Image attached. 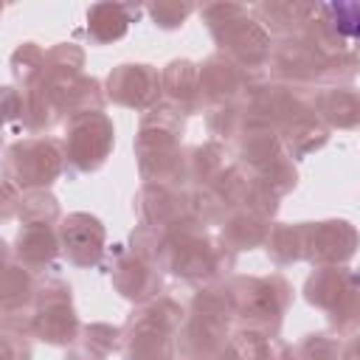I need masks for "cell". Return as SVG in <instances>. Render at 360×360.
<instances>
[{
	"label": "cell",
	"mask_w": 360,
	"mask_h": 360,
	"mask_svg": "<svg viewBox=\"0 0 360 360\" xmlns=\"http://www.w3.org/2000/svg\"><path fill=\"white\" fill-rule=\"evenodd\" d=\"M236 107L245 115L267 121L278 132L281 146L292 160H301L329 143L332 132L321 124V118L309 107L307 93H298L287 84L259 79Z\"/></svg>",
	"instance_id": "6da1fadb"
},
{
	"label": "cell",
	"mask_w": 360,
	"mask_h": 360,
	"mask_svg": "<svg viewBox=\"0 0 360 360\" xmlns=\"http://www.w3.org/2000/svg\"><path fill=\"white\" fill-rule=\"evenodd\" d=\"M183 132H186V115L163 98L146 112H141L132 149H135L138 174L143 183L188 188L186 149L180 146Z\"/></svg>",
	"instance_id": "7a4b0ae2"
},
{
	"label": "cell",
	"mask_w": 360,
	"mask_h": 360,
	"mask_svg": "<svg viewBox=\"0 0 360 360\" xmlns=\"http://www.w3.org/2000/svg\"><path fill=\"white\" fill-rule=\"evenodd\" d=\"M160 270L191 284L205 287L214 281H225L236 264V253H231L217 236L208 233L191 214L163 231L160 248Z\"/></svg>",
	"instance_id": "3957f363"
},
{
	"label": "cell",
	"mask_w": 360,
	"mask_h": 360,
	"mask_svg": "<svg viewBox=\"0 0 360 360\" xmlns=\"http://www.w3.org/2000/svg\"><path fill=\"white\" fill-rule=\"evenodd\" d=\"M264 68H270V82L309 96L318 87H352L357 76V53L332 59L298 34L270 42Z\"/></svg>",
	"instance_id": "277c9868"
},
{
	"label": "cell",
	"mask_w": 360,
	"mask_h": 360,
	"mask_svg": "<svg viewBox=\"0 0 360 360\" xmlns=\"http://www.w3.org/2000/svg\"><path fill=\"white\" fill-rule=\"evenodd\" d=\"M233 312L222 281L197 287L186 307V318L174 335V349L180 360H211L222 354L231 343Z\"/></svg>",
	"instance_id": "5b68a950"
},
{
	"label": "cell",
	"mask_w": 360,
	"mask_h": 360,
	"mask_svg": "<svg viewBox=\"0 0 360 360\" xmlns=\"http://www.w3.org/2000/svg\"><path fill=\"white\" fill-rule=\"evenodd\" d=\"M186 318V307L172 295H155L143 304H135L127 315L121 332L124 360H174V335Z\"/></svg>",
	"instance_id": "8992f818"
},
{
	"label": "cell",
	"mask_w": 360,
	"mask_h": 360,
	"mask_svg": "<svg viewBox=\"0 0 360 360\" xmlns=\"http://www.w3.org/2000/svg\"><path fill=\"white\" fill-rule=\"evenodd\" d=\"M225 292L233 312V326L278 335L292 304V287L281 273L270 276H228Z\"/></svg>",
	"instance_id": "52a82bcc"
},
{
	"label": "cell",
	"mask_w": 360,
	"mask_h": 360,
	"mask_svg": "<svg viewBox=\"0 0 360 360\" xmlns=\"http://www.w3.org/2000/svg\"><path fill=\"white\" fill-rule=\"evenodd\" d=\"M200 17L219 53L245 70H262L270 53L267 31L239 3H205Z\"/></svg>",
	"instance_id": "ba28073f"
},
{
	"label": "cell",
	"mask_w": 360,
	"mask_h": 360,
	"mask_svg": "<svg viewBox=\"0 0 360 360\" xmlns=\"http://www.w3.org/2000/svg\"><path fill=\"white\" fill-rule=\"evenodd\" d=\"M304 301L321 309L329 326L340 340L357 335L360 323V284L357 273L346 264L340 267H315L304 281Z\"/></svg>",
	"instance_id": "9c48e42d"
},
{
	"label": "cell",
	"mask_w": 360,
	"mask_h": 360,
	"mask_svg": "<svg viewBox=\"0 0 360 360\" xmlns=\"http://www.w3.org/2000/svg\"><path fill=\"white\" fill-rule=\"evenodd\" d=\"M62 172H65L62 138H48V135L20 138L11 146H6L0 158L3 180H8L20 194L51 188L62 177Z\"/></svg>",
	"instance_id": "30bf717a"
},
{
	"label": "cell",
	"mask_w": 360,
	"mask_h": 360,
	"mask_svg": "<svg viewBox=\"0 0 360 360\" xmlns=\"http://www.w3.org/2000/svg\"><path fill=\"white\" fill-rule=\"evenodd\" d=\"M82 321L73 307V290L56 276H42L31 304V338L48 346H73L79 340Z\"/></svg>",
	"instance_id": "8fae6325"
},
{
	"label": "cell",
	"mask_w": 360,
	"mask_h": 360,
	"mask_svg": "<svg viewBox=\"0 0 360 360\" xmlns=\"http://www.w3.org/2000/svg\"><path fill=\"white\" fill-rule=\"evenodd\" d=\"M115 146V127L112 118L101 112H79L65 121L62 149H65V169L73 174H93L98 172Z\"/></svg>",
	"instance_id": "7c38bea8"
},
{
	"label": "cell",
	"mask_w": 360,
	"mask_h": 360,
	"mask_svg": "<svg viewBox=\"0 0 360 360\" xmlns=\"http://www.w3.org/2000/svg\"><path fill=\"white\" fill-rule=\"evenodd\" d=\"M101 267L110 276L112 290L132 304H143V301L160 295V290H163V270L158 264L135 256L127 245H112L104 253Z\"/></svg>",
	"instance_id": "4fadbf2b"
},
{
	"label": "cell",
	"mask_w": 360,
	"mask_h": 360,
	"mask_svg": "<svg viewBox=\"0 0 360 360\" xmlns=\"http://www.w3.org/2000/svg\"><path fill=\"white\" fill-rule=\"evenodd\" d=\"M259 79H264L262 70H245L228 56H222L219 51L208 53L197 65V84H200L202 107L239 104Z\"/></svg>",
	"instance_id": "5bb4252c"
},
{
	"label": "cell",
	"mask_w": 360,
	"mask_h": 360,
	"mask_svg": "<svg viewBox=\"0 0 360 360\" xmlns=\"http://www.w3.org/2000/svg\"><path fill=\"white\" fill-rule=\"evenodd\" d=\"M59 250L62 256L82 270L101 267V259L107 253V228L96 214L73 211L59 219Z\"/></svg>",
	"instance_id": "9a60e30c"
},
{
	"label": "cell",
	"mask_w": 360,
	"mask_h": 360,
	"mask_svg": "<svg viewBox=\"0 0 360 360\" xmlns=\"http://www.w3.org/2000/svg\"><path fill=\"white\" fill-rule=\"evenodd\" d=\"M357 253V228L349 219L304 222V256L312 267H340Z\"/></svg>",
	"instance_id": "2e32d148"
},
{
	"label": "cell",
	"mask_w": 360,
	"mask_h": 360,
	"mask_svg": "<svg viewBox=\"0 0 360 360\" xmlns=\"http://www.w3.org/2000/svg\"><path fill=\"white\" fill-rule=\"evenodd\" d=\"M104 96H107V101H112L118 107L146 112L149 107H155L163 98L160 96V70L146 62H121L107 73Z\"/></svg>",
	"instance_id": "e0dca14e"
},
{
	"label": "cell",
	"mask_w": 360,
	"mask_h": 360,
	"mask_svg": "<svg viewBox=\"0 0 360 360\" xmlns=\"http://www.w3.org/2000/svg\"><path fill=\"white\" fill-rule=\"evenodd\" d=\"M132 211L141 225L152 228H172L183 217H188V202H186V188H172L160 183H143L135 197H132Z\"/></svg>",
	"instance_id": "ac0fdd59"
},
{
	"label": "cell",
	"mask_w": 360,
	"mask_h": 360,
	"mask_svg": "<svg viewBox=\"0 0 360 360\" xmlns=\"http://www.w3.org/2000/svg\"><path fill=\"white\" fill-rule=\"evenodd\" d=\"M233 149H236V163L250 174H259L264 166H270L276 158L284 155L278 132L267 121L253 118V115H245L233 138Z\"/></svg>",
	"instance_id": "d6986e66"
},
{
	"label": "cell",
	"mask_w": 360,
	"mask_h": 360,
	"mask_svg": "<svg viewBox=\"0 0 360 360\" xmlns=\"http://www.w3.org/2000/svg\"><path fill=\"white\" fill-rule=\"evenodd\" d=\"M62 256L59 250V233L56 225H20L14 245H11V259L28 267L34 276L51 270L56 259Z\"/></svg>",
	"instance_id": "ffe728a7"
},
{
	"label": "cell",
	"mask_w": 360,
	"mask_h": 360,
	"mask_svg": "<svg viewBox=\"0 0 360 360\" xmlns=\"http://www.w3.org/2000/svg\"><path fill=\"white\" fill-rule=\"evenodd\" d=\"M143 14V6L135 3H93L84 14V31L93 45H110L127 37L129 25Z\"/></svg>",
	"instance_id": "44dd1931"
},
{
	"label": "cell",
	"mask_w": 360,
	"mask_h": 360,
	"mask_svg": "<svg viewBox=\"0 0 360 360\" xmlns=\"http://www.w3.org/2000/svg\"><path fill=\"white\" fill-rule=\"evenodd\" d=\"M160 96L163 101L174 104L186 118L202 112L200 84H197V62L191 59H172L160 70Z\"/></svg>",
	"instance_id": "7402d4cb"
},
{
	"label": "cell",
	"mask_w": 360,
	"mask_h": 360,
	"mask_svg": "<svg viewBox=\"0 0 360 360\" xmlns=\"http://www.w3.org/2000/svg\"><path fill=\"white\" fill-rule=\"evenodd\" d=\"M321 124L332 129H354L360 124V98L352 87H318L307 96Z\"/></svg>",
	"instance_id": "603a6c76"
},
{
	"label": "cell",
	"mask_w": 360,
	"mask_h": 360,
	"mask_svg": "<svg viewBox=\"0 0 360 360\" xmlns=\"http://www.w3.org/2000/svg\"><path fill=\"white\" fill-rule=\"evenodd\" d=\"M315 3H301V0H264L250 6V17L267 31V37L273 34L276 39H287V37H298L312 14Z\"/></svg>",
	"instance_id": "cb8c5ba5"
},
{
	"label": "cell",
	"mask_w": 360,
	"mask_h": 360,
	"mask_svg": "<svg viewBox=\"0 0 360 360\" xmlns=\"http://www.w3.org/2000/svg\"><path fill=\"white\" fill-rule=\"evenodd\" d=\"M37 284L39 278L22 267L20 262H8L0 270V318L3 315H20V312H31L34 295H37Z\"/></svg>",
	"instance_id": "d4e9b609"
},
{
	"label": "cell",
	"mask_w": 360,
	"mask_h": 360,
	"mask_svg": "<svg viewBox=\"0 0 360 360\" xmlns=\"http://www.w3.org/2000/svg\"><path fill=\"white\" fill-rule=\"evenodd\" d=\"M270 231V222L245 211V208H233L222 222H219V242L231 250V253H242V250H253L264 245V236Z\"/></svg>",
	"instance_id": "484cf974"
},
{
	"label": "cell",
	"mask_w": 360,
	"mask_h": 360,
	"mask_svg": "<svg viewBox=\"0 0 360 360\" xmlns=\"http://www.w3.org/2000/svg\"><path fill=\"white\" fill-rule=\"evenodd\" d=\"M231 349L239 360H295V352L290 343H284L278 335H264L256 329L233 326Z\"/></svg>",
	"instance_id": "4316f807"
},
{
	"label": "cell",
	"mask_w": 360,
	"mask_h": 360,
	"mask_svg": "<svg viewBox=\"0 0 360 360\" xmlns=\"http://www.w3.org/2000/svg\"><path fill=\"white\" fill-rule=\"evenodd\" d=\"M228 146L219 141H205L197 146L186 149V177H188V188L197 186H211L219 172L228 166Z\"/></svg>",
	"instance_id": "83f0119b"
},
{
	"label": "cell",
	"mask_w": 360,
	"mask_h": 360,
	"mask_svg": "<svg viewBox=\"0 0 360 360\" xmlns=\"http://www.w3.org/2000/svg\"><path fill=\"white\" fill-rule=\"evenodd\" d=\"M264 253L276 267L301 262L304 256V222H270L264 236Z\"/></svg>",
	"instance_id": "f1b7e54d"
},
{
	"label": "cell",
	"mask_w": 360,
	"mask_h": 360,
	"mask_svg": "<svg viewBox=\"0 0 360 360\" xmlns=\"http://www.w3.org/2000/svg\"><path fill=\"white\" fill-rule=\"evenodd\" d=\"M82 68H84V48L76 42H56L45 51V68L39 82L62 84L82 76Z\"/></svg>",
	"instance_id": "f546056e"
},
{
	"label": "cell",
	"mask_w": 360,
	"mask_h": 360,
	"mask_svg": "<svg viewBox=\"0 0 360 360\" xmlns=\"http://www.w3.org/2000/svg\"><path fill=\"white\" fill-rule=\"evenodd\" d=\"M8 68H11L14 87L20 93L37 87L42 79V68H45V48H39L37 42H20L8 59Z\"/></svg>",
	"instance_id": "4dcf8cb0"
},
{
	"label": "cell",
	"mask_w": 360,
	"mask_h": 360,
	"mask_svg": "<svg viewBox=\"0 0 360 360\" xmlns=\"http://www.w3.org/2000/svg\"><path fill=\"white\" fill-rule=\"evenodd\" d=\"M17 219H20V225H59V219H62L59 200L51 194V188L22 191Z\"/></svg>",
	"instance_id": "1f68e13d"
},
{
	"label": "cell",
	"mask_w": 360,
	"mask_h": 360,
	"mask_svg": "<svg viewBox=\"0 0 360 360\" xmlns=\"http://www.w3.org/2000/svg\"><path fill=\"white\" fill-rule=\"evenodd\" d=\"M186 202H188V214H191L200 225H205V228L219 225V222L231 214V208L225 205V200H222L211 186L186 188Z\"/></svg>",
	"instance_id": "d6a6232c"
},
{
	"label": "cell",
	"mask_w": 360,
	"mask_h": 360,
	"mask_svg": "<svg viewBox=\"0 0 360 360\" xmlns=\"http://www.w3.org/2000/svg\"><path fill=\"white\" fill-rule=\"evenodd\" d=\"M205 127H208V135L211 141H219V143H233L242 121H245V112L236 107V104H225V107H205Z\"/></svg>",
	"instance_id": "836d02e7"
},
{
	"label": "cell",
	"mask_w": 360,
	"mask_h": 360,
	"mask_svg": "<svg viewBox=\"0 0 360 360\" xmlns=\"http://www.w3.org/2000/svg\"><path fill=\"white\" fill-rule=\"evenodd\" d=\"M256 177L281 200V197H287V194L295 191V186H298V166H295V160L284 152V155L276 158L270 166H264Z\"/></svg>",
	"instance_id": "e575fe53"
},
{
	"label": "cell",
	"mask_w": 360,
	"mask_h": 360,
	"mask_svg": "<svg viewBox=\"0 0 360 360\" xmlns=\"http://www.w3.org/2000/svg\"><path fill=\"white\" fill-rule=\"evenodd\" d=\"M79 343H84V346H90L93 352L110 357V354L121 352V346H124V332H121V326H112V323H107V321H93V323H84V326H82Z\"/></svg>",
	"instance_id": "d590c367"
},
{
	"label": "cell",
	"mask_w": 360,
	"mask_h": 360,
	"mask_svg": "<svg viewBox=\"0 0 360 360\" xmlns=\"http://www.w3.org/2000/svg\"><path fill=\"white\" fill-rule=\"evenodd\" d=\"M236 208H245V211H250V214H256V217L273 222L276 214H278V197H276L256 174H250V177H248V186H245V191H242V200H239Z\"/></svg>",
	"instance_id": "8d00e7d4"
},
{
	"label": "cell",
	"mask_w": 360,
	"mask_h": 360,
	"mask_svg": "<svg viewBox=\"0 0 360 360\" xmlns=\"http://www.w3.org/2000/svg\"><path fill=\"white\" fill-rule=\"evenodd\" d=\"M143 11L149 14V20L160 31H177L197 11V6L194 3H186V0H158V3L143 6Z\"/></svg>",
	"instance_id": "74e56055"
},
{
	"label": "cell",
	"mask_w": 360,
	"mask_h": 360,
	"mask_svg": "<svg viewBox=\"0 0 360 360\" xmlns=\"http://www.w3.org/2000/svg\"><path fill=\"white\" fill-rule=\"evenodd\" d=\"M135 256L158 264L160 262V248H163V231L152 228V225H135L129 233V245H127ZM160 267V264H158Z\"/></svg>",
	"instance_id": "f35d334b"
},
{
	"label": "cell",
	"mask_w": 360,
	"mask_h": 360,
	"mask_svg": "<svg viewBox=\"0 0 360 360\" xmlns=\"http://www.w3.org/2000/svg\"><path fill=\"white\" fill-rule=\"evenodd\" d=\"M31 338L0 326V360H31Z\"/></svg>",
	"instance_id": "ab89813d"
},
{
	"label": "cell",
	"mask_w": 360,
	"mask_h": 360,
	"mask_svg": "<svg viewBox=\"0 0 360 360\" xmlns=\"http://www.w3.org/2000/svg\"><path fill=\"white\" fill-rule=\"evenodd\" d=\"M20 112H22L20 90L14 84H0V132L8 124H20Z\"/></svg>",
	"instance_id": "60d3db41"
},
{
	"label": "cell",
	"mask_w": 360,
	"mask_h": 360,
	"mask_svg": "<svg viewBox=\"0 0 360 360\" xmlns=\"http://www.w3.org/2000/svg\"><path fill=\"white\" fill-rule=\"evenodd\" d=\"M20 197H22V194H20L8 180H0V222H6V219H14V217H17Z\"/></svg>",
	"instance_id": "b9f144b4"
},
{
	"label": "cell",
	"mask_w": 360,
	"mask_h": 360,
	"mask_svg": "<svg viewBox=\"0 0 360 360\" xmlns=\"http://www.w3.org/2000/svg\"><path fill=\"white\" fill-rule=\"evenodd\" d=\"M65 360H107L104 354H98V352H93L90 346H84V343H73V346H68V354H65Z\"/></svg>",
	"instance_id": "7bdbcfd3"
},
{
	"label": "cell",
	"mask_w": 360,
	"mask_h": 360,
	"mask_svg": "<svg viewBox=\"0 0 360 360\" xmlns=\"http://www.w3.org/2000/svg\"><path fill=\"white\" fill-rule=\"evenodd\" d=\"M8 262H11V245H8V242L0 236V270H3Z\"/></svg>",
	"instance_id": "ee69618b"
},
{
	"label": "cell",
	"mask_w": 360,
	"mask_h": 360,
	"mask_svg": "<svg viewBox=\"0 0 360 360\" xmlns=\"http://www.w3.org/2000/svg\"><path fill=\"white\" fill-rule=\"evenodd\" d=\"M211 360H239V357L233 354V349H231V343H228V349H225L222 354H217V357H211Z\"/></svg>",
	"instance_id": "f6af8a7d"
},
{
	"label": "cell",
	"mask_w": 360,
	"mask_h": 360,
	"mask_svg": "<svg viewBox=\"0 0 360 360\" xmlns=\"http://www.w3.org/2000/svg\"><path fill=\"white\" fill-rule=\"evenodd\" d=\"M3 11H6V6H3V3H0V14H3Z\"/></svg>",
	"instance_id": "bcb514c9"
},
{
	"label": "cell",
	"mask_w": 360,
	"mask_h": 360,
	"mask_svg": "<svg viewBox=\"0 0 360 360\" xmlns=\"http://www.w3.org/2000/svg\"><path fill=\"white\" fill-rule=\"evenodd\" d=\"M0 149H3V132H0Z\"/></svg>",
	"instance_id": "7dc6e473"
}]
</instances>
